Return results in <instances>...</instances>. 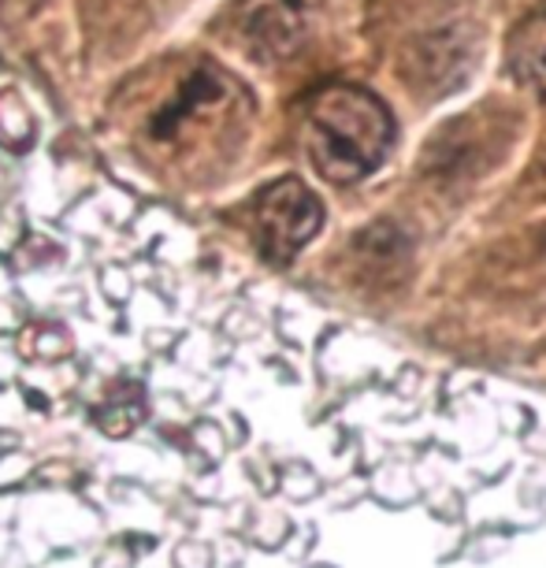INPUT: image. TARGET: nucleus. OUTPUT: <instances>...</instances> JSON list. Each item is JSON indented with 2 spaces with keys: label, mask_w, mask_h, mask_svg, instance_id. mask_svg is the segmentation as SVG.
<instances>
[{
  "label": "nucleus",
  "mask_w": 546,
  "mask_h": 568,
  "mask_svg": "<svg viewBox=\"0 0 546 568\" xmlns=\"http://www.w3.org/2000/svg\"><path fill=\"white\" fill-rule=\"evenodd\" d=\"M394 145V115L361 85H324L305 112V149L313 168L335 186L368 179Z\"/></svg>",
  "instance_id": "f257e3e1"
},
{
  "label": "nucleus",
  "mask_w": 546,
  "mask_h": 568,
  "mask_svg": "<svg viewBox=\"0 0 546 568\" xmlns=\"http://www.w3.org/2000/svg\"><path fill=\"white\" fill-rule=\"evenodd\" d=\"M245 93L216 63H190L168 93L145 115V138L153 145H182L186 138H209L231 126Z\"/></svg>",
  "instance_id": "f03ea898"
},
{
  "label": "nucleus",
  "mask_w": 546,
  "mask_h": 568,
  "mask_svg": "<svg viewBox=\"0 0 546 568\" xmlns=\"http://www.w3.org/2000/svg\"><path fill=\"white\" fill-rule=\"evenodd\" d=\"M320 227H324V205L302 179L272 182L253 201L256 250L272 264H291Z\"/></svg>",
  "instance_id": "7ed1b4c3"
},
{
  "label": "nucleus",
  "mask_w": 546,
  "mask_h": 568,
  "mask_svg": "<svg viewBox=\"0 0 546 568\" xmlns=\"http://www.w3.org/2000/svg\"><path fill=\"white\" fill-rule=\"evenodd\" d=\"M242 38L261 63H280L302 52L316 27V0H245Z\"/></svg>",
  "instance_id": "20e7f679"
},
{
  "label": "nucleus",
  "mask_w": 546,
  "mask_h": 568,
  "mask_svg": "<svg viewBox=\"0 0 546 568\" xmlns=\"http://www.w3.org/2000/svg\"><path fill=\"white\" fill-rule=\"evenodd\" d=\"M509 71L520 85L546 98V8L520 19L509 34Z\"/></svg>",
  "instance_id": "39448f33"
},
{
  "label": "nucleus",
  "mask_w": 546,
  "mask_h": 568,
  "mask_svg": "<svg viewBox=\"0 0 546 568\" xmlns=\"http://www.w3.org/2000/svg\"><path fill=\"white\" fill-rule=\"evenodd\" d=\"M462 49H465L462 38H454L449 30H432V34H424L410 52L416 60L421 79H427L435 85L443 74H454L457 68H462Z\"/></svg>",
  "instance_id": "423d86ee"
},
{
  "label": "nucleus",
  "mask_w": 546,
  "mask_h": 568,
  "mask_svg": "<svg viewBox=\"0 0 546 568\" xmlns=\"http://www.w3.org/2000/svg\"><path fill=\"white\" fill-rule=\"evenodd\" d=\"M30 142H34V120H30L27 104L12 93H0V145L27 149Z\"/></svg>",
  "instance_id": "0eeeda50"
}]
</instances>
